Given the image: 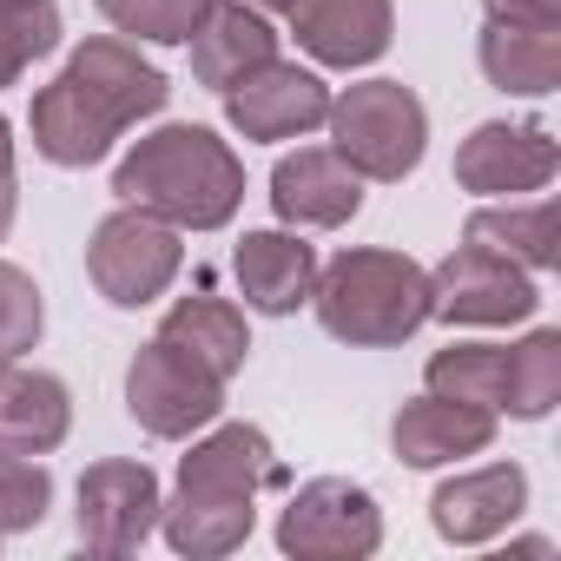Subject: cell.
<instances>
[{
	"instance_id": "1",
	"label": "cell",
	"mask_w": 561,
	"mask_h": 561,
	"mask_svg": "<svg viewBox=\"0 0 561 561\" xmlns=\"http://www.w3.org/2000/svg\"><path fill=\"white\" fill-rule=\"evenodd\" d=\"M172 100L165 73L152 60H139V47H126L119 34L87 41L54 87L34 93V152L54 165H93L113 152L119 133H133L139 119H152Z\"/></svg>"
},
{
	"instance_id": "2",
	"label": "cell",
	"mask_w": 561,
	"mask_h": 561,
	"mask_svg": "<svg viewBox=\"0 0 561 561\" xmlns=\"http://www.w3.org/2000/svg\"><path fill=\"white\" fill-rule=\"evenodd\" d=\"M271 436L257 423H218L211 436L192 443V456L179 462L172 502L159 508V528L172 541V554L192 561H218L231 548H244L251 522H257V489L277 482Z\"/></svg>"
},
{
	"instance_id": "3",
	"label": "cell",
	"mask_w": 561,
	"mask_h": 561,
	"mask_svg": "<svg viewBox=\"0 0 561 561\" xmlns=\"http://www.w3.org/2000/svg\"><path fill=\"white\" fill-rule=\"evenodd\" d=\"M113 192L126 205H146L159 211L165 225L179 231H218L231 225V211L244 205V165L238 152L205 133V126H159L146 133L119 172H113Z\"/></svg>"
},
{
	"instance_id": "4",
	"label": "cell",
	"mask_w": 561,
	"mask_h": 561,
	"mask_svg": "<svg viewBox=\"0 0 561 561\" xmlns=\"http://www.w3.org/2000/svg\"><path fill=\"white\" fill-rule=\"evenodd\" d=\"M311 305L337 344L383 351V344H403L430 324V271L403 251L357 244V251H337L331 264H318Z\"/></svg>"
},
{
	"instance_id": "5",
	"label": "cell",
	"mask_w": 561,
	"mask_h": 561,
	"mask_svg": "<svg viewBox=\"0 0 561 561\" xmlns=\"http://www.w3.org/2000/svg\"><path fill=\"white\" fill-rule=\"evenodd\" d=\"M331 126V152L357 172V179H377V185H397L416 172L423 146H430V113L423 100L403 87V80H364V87H344L324 113Z\"/></svg>"
},
{
	"instance_id": "6",
	"label": "cell",
	"mask_w": 561,
	"mask_h": 561,
	"mask_svg": "<svg viewBox=\"0 0 561 561\" xmlns=\"http://www.w3.org/2000/svg\"><path fill=\"white\" fill-rule=\"evenodd\" d=\"M185 264V244H179V225H165L159 211L146 205H119L100 218L93 244H87V271L106 305L119 311H139L152 298H165V285Z\"/></svg>"
},
{
	"instance_id": "7",
	"label": "cell",
	"mask_w": 561,
	"mask_h": 561,
	"mask_svg": "<svg viewBox=\"0 0 561 561\" xmlns=\"http://www.w3.org/2000/svg\"><path fill=\"white\" fill-rule=\"evenodd\" d=\"M126 410H133V423H139L146 436L185 443V436H198V430L218 423L225 383H218L211 370H198L185 351H172L165 337H152V344L133 357V370H126Z\"/></svg>"
},
{
	"instance_id": "8",
	"label": "cell",
	"mask_w": 561,
	"mask_h": 561,
	"mask_svg": "<svg viewBox=\"0 0 561 561\" xmlns=\"http://www.w3.org/2000/svg\"><path fill=\"white\" fill-rule=\"evenodd\" d=\"M277 548L305 554V561H357V554H377L383 548L377 495L357 489V482H344V476L305 482L285 502V515H277Z\"/></svg>"
},
{
	"instance_id": "9",
	"label": "cell",
	"mask_w": 561,
	"mask_h": 561,
	"mask_svg": "<svg viewBox=\"0 0 561 561\" xmlns=\"http://www.w3.org/2000/svg\"><path fill=\"white\" fill-rule=\"evenodd\" d=\"M535 305H541L535 271H522L502 251H482L469 238L430 271V318H443V324H522V318H535Z\"/></svg>"
},
{
	"instance_id": "10",
	"label": "cell",
	"mask_w": 561,
	"mask_h": 561,
	"mask_svg": "<svg viewBox=\"0 0 561 561\" xmlns=\"http://www.w3.org/2000/svg\"><path fill=\"white\" fill-rule=\"evenodd\" d=\"M159 476L146 462H93L80 476V508H73V528H80V548L87 554H133L152 528H159Z\"/></svg>"
},
{
	"instance_id": "11",
	"label": "cell",
	"mask_w": 561,
	"mask_h": 561,
	"mask_svg": "<svg viewBox=\"0 0 561 561\" xmlns=\"http://www.w3.org/2000/svg\"><path fill=\"white\" fill-rule=\"evenodd\" d=\"M561 165V146L548 126H508L489 119L456 146V185L476 198H515V192H541Z\"/></svg>"
},
{
	"instance_id": "12",
	"label": "cell",
	"mask_w": 561,
	"mask_h": 561,
	"mask_svg": "<svg viewBox=\"0 0 561 561\" xmlns=\"http://www.w3.org/2000/svg\"><path fill=\"white\" fill-rule=\"evenodd\" d=\"M324 113H331V87L311 67H285V60L244 73L225 93V119L244 139H305L324 126Z\"/></svg>"
},
{
	"instance_id": "13",
	"label": "cell",
	"mask_w": 561,
	"mask_h": 561,
	"mask_svg": "<svg viewBox=\"0 0 561 561\" xmlns=\"http://www.w3.org/2000/svg\"><path fill=\"white\" fill-rule=\"evenodd\" d=\"M271 205H277V218L298 225V231H331V225L357 218L364 179L331 146H298V152L277 159V172H271Z\"/></svg>"
},
{
	"instance_id": "14",
	"label": "cell",
	"mask_w": 561,
	"mask_h": 561,
	"mask_svg": "<svg viewBox=\"0 0 561 561\" xmlns=\"http://www.w3.org/2000/svg\"><path fill=\"white\" fill-rule=\"evenodd\" d=\"M285 21L318 67H344V73L383 60L390 34H397L390 0H291Z\"/></svg>"
},
{
	"instance_id": "15",
	"label": "cell",
	"mask_w": 561,
	"mask_h": 561,
	"mask_svg": "<svg viewBox=\"0 0 561 561\" xmlns=\"http://www.w3.org/2000/svg\"><path fill=\"white\" fill-rule=\"evenodd\" d=\"M185 47H192V80L211 93H231L244 73L277 60V27L264 21V8H244V0H205Z\"/></svg>"
},
{
	"instance_id": "16",
	"label": "cell",
	"mask_w": 561,
	"mask_h": 561,
	"mask_svg": "<svg viewBox=\"0 0 561 561\" xmlns=\"http://www.w3.org/2000/svg\"><path fill=\"white\" fill-rule=\"evenodd\" d=\"M522 508H528V476L515 462H489V469L449 476L436 489V502H430L436 535L456 541V548H476V541L508 535V522H522Z\"/></svg>"
},
{
	"instance_id": "17",
	"label": "cell",
	"mask_w": 561,
	"mask_h": 561,
	"mask_svg": "<svg viewBox=\"0 0 561 561\" xmlns=\"http://www.w3.org/2000/svg\"><path fill=\"white\" fill-rule=\"evenodd\" d=\"M390 443H397V456H403L410 469H443V462L482 456V449L495 443V410L423 390L416 403H403V410H397Z\"/></svg>"
},
{
	"instance_id": "18",
	"label": "cell",
	"mask_w": 561,
	"mask_h": 561,
	"mask_svg": "<svg viewBox=\"0 0 561 561\" xmlns=\"http://www.w3.org/2000/svg\"><path fill=\"white\" fill-rule=\"evenodd\" d=\"M231 271H238L244 305H257V311H271V318H285V311L311 305V285H318V251H311L298 231H244V244H238Z\"/></svg>"
},
{
	"instance_id": "19",
	"label": "cell",
	"mask_w": 561,
	"mask_h": 561,
	"mask_svg": "<svg viewBox=\"0 0 561 561\" xmlns=\"http://www.w3.org/2000/svg\"><path fill=\"white\" fill-rule=\"evenodd\" d=\"M73 430V397L54 370L34 364H0V449H21V456H47L60 449Z\"/></svg>"
},
{
	"instance_id": "20",
	"label": "cell",
	"mask_w": 561,
	"mask_h": 561,
	"mask_svg": "<svg viewBox=\"0 0 561 561\" xmlns=\"http://www.w3.org/2000/svg\"><path fill=\"white\" fill-rule=\"evenodd\" d=\"M489 87L515 93V100H541L561 87V27H515V21H489L482 47H476Z\"/></svg>"
},
{
	"instance_id": "21",
	"label": "cell",
	"mask_w": 561,
	"mask_h": 561,
	"mask_svg": "<svg viewBox=\"0 0 561 561\" xmlns=\"http://www.w3.org/2000/svg\"><path fill=\"white\" fill-rule=\"evenodd\" d=\"M159 337L172 351H185L198 370H211L218 383H231L244 370V357H251V331H244V318L225 298H179L159 318Z\"/></svg>"
},
{
	"instance_id": "22",
	"label": "cell",
	"mask_w": 561,
	"mask_h": 561,
	"mask_svg": "<svg viewBox=\"0 0 561 561\" xmlns=\"http://www.w3.org/2000/svg\"><path fill=\"white\" fill-rule=\"evenodd\" d=\"M462 238L469 244H482V251H502L508 264H522V271H548L554 257H561V244H554V198H528V205H482V211H469V225H462Z\"/></svg>"
},
{
	"instance_id": "23",
	"label": "cell",
	"mask_w": 561,
	"mask_h": 561,
	"mask_svg": "<svg viewBox=\"0 0 561 561\" xmlns=\"http://www.w3.org/2000/svg\"><path fill=\"white\" fill-rule=\"evenodd\" d=\"M423 383L436 397H456V403H482L502 416V390H508V344H449L430 357Z\"/></svg>"
},
{
	"instance_id": "24",
	"label": "cell",
	"mask_w": 561,
	"mask_h": 561,
	"mask_svg": "<svg viewBox=\"0 0 561 561\" xmlns=\"http://www.w3.org/2000/svg\"><path fill=\"white\" fill-rule=\"evenodd\" d=\"M561 403V331H535L508 351V390H502V410L522 416V423H541L548 410Z\"/></svg>"
},
{
	"instance_id": "25",
	"label": "cell",
	"mask_w": 561,
	"mask_h": 561,
	"mask_svg": "<svg viewBox=\"0 0 561 561\" xmlns=\"http://www.w3.org/2000/svg\"><path fill=\"white\" fill-rule=\"evenodd\" d=\"M54 47H60V8L54 0H0V87H14Z\"/></svg>"
},
{
	"instance_id": "26",
	"label": "cell",
	"mask_w": 561,
	"mask_h": 561,
	"mask_svg": "<svg viewBox=\"0 0 561 561\" xmlns=\"http://www.w3.org/2000/svg\"><path fill=\"white\" fill-rule=\"evenodd\" d=\"M54 508V476L47 462L21 456V449H0V535H21V528H41Z\"/></svg>"
},
{
	"instance_id": "27",
	"label": "cell",
	"mask_w": 561,
	"mask_h": 561,
	"mask_svg": "<svg viewBox=\"0 0 561 561\" xmlns=\"http://www.w3.org/2000/svg\"><path fill=\"white\" fill-rule=\"evenodd\" d=\"M100 14L133 34V41H152V47H185V34L198 27L205 0H100Z\"/></svg>"
},
{
	"instance_id": "28",
	"label": "cell",
	"mask_w": 561,
	"mask_h": 561,
	"mask_svg": "<svg viewBox=\"0 0 561 561\" xmlns=\"http://www.w3.org/2000/svg\"><path fill=\"white\" fill-rule=\"evenodd\" d=\"M41 331H47L41 285H34V277H27L21 264H8V257H0V364L27 357V351L41 344Z\"/></svg>"
},
{
	"instance_id": "29",
	"label": "cell",
	"mask_w": 561,
	"mask_h": 561,
	"mask_svg": "<svg viewBox=\"0 0 561 561\" xmlns=\"http://www.w3.org/2000/svg\"><path fill=\"white\" fill-rule=\"evenodd\" d=\"M489 21H515V27H561V0H482Z\"/></svg>"
},
{
	"instance_id": "30",
	"label": "cell",
	"mask_w": 561,
	"mask_h": 561,
	"mask_svg": "<svg viewBox=\"0 0 561 561\" xmlns=\"http://www.w3.org/2000/svg\"><path fill=\"white\" fill-rule=\"evenodd\" d=\"M14 205H21V185H14V126L0 119V238L14 231Z\"/></svg>"
},
{
	"instance_id": "31",
	"label": "cell",
	"mask_w": 561,
	"mask_h": 561,
	"mask_svg": "<svg viewBox=\"0 0 561 561\" xmlns=\"http://www.w3.org/2000/svg\"><path fill=\"white\" fill-rule=\"evenodd\" d=\"M515 554H554V541H541V535H522V541H515Z\"/></svg>"
},
{
	"instance_id": "32",
	"label": "cell",
	"mask_w": 561,
	"mask_h": 561,
	"mask_svg": "<svg viewBox=\"0 0 561 561\" xmlns=\"http://www.w3.org/2000/svg\"><path fill=\"white\" fill-rule=\"evenodd\" d=\"M257 8H271V14H285V8H291V0H257Z\"/></svg>"
}]
</instances>
